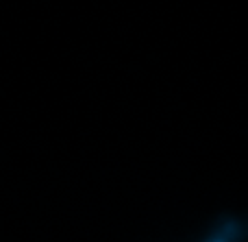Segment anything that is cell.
<instances>
[{"instance_id":"1","label":"cell","mask_w":248,"mask_h":242,"mask_svg":"<svg viewBox=\"0 0 248 242\" xmlns=\"http://www.w3.org/2000/svg\"><path fill=\"white\" fill-rule=\"evenodd\" d=\"M229 240H231V236L229 234H220V236H216L211 242H229Z\"/></svg>"}]
</instances>
